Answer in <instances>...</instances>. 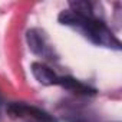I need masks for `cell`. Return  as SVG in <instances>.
Returning <instances> with one entry per match:
<instances>
[{
  "mask_svg": "<svg viewBox=\"0 0 122 122\" xmlns=\"http://www.w3.org/2000/svg\"><path fill=\"white\" fill-rule=\"evenodd\" d=\"M59 22L62 25L78 29L79 32H82L88 39H91L96 45L121 49L119 40L96 17H83V16L73 13L72 10H66V12H62L59 15Z\"/></svg>",
  "mask_w": 122,
  "mask_h": 122,
  "instance_id": "1",
  "label": "cell"
},
{
  "mask_svg": "<svg viewBox=\"0 0 122 122\" xmlns=\"http://www.w3.org/2000/svg\"><path fill=\"white\" fill-rule=\"evenodd\" d=\"M7 112L13 118H26L35 122H56L55 118H52L47 112L42 111L37 106L27 105V103H19V102L10 103L7 108Z\"/></svg>",
  "mask_w": 122,
  "mask_h": 122,
  "instance_id": "2",
  "label": "cell"
},
{
  "mask_svg": "<svg viewBox=\"0 0 122 122\" xmlns=\"http://www.w3.org/2000/svg\"><path fill=\"white\" fill-rule=\"evenodd\" d=\"M32 73L39 83L46 85V86L57 85V82H59V78L56 76V73L49 66H46L43 63H37V62L32 63Z\"/></svg>",
  "mask_w": 122,
  "mask_h": 122,
  "instance_id": "3",
  "label": "cell"
},
{
  "mask_svg": "<svg viewBox=\"0 0 122 122\" xmlns=\"http://www.w3.org/2000/svg\"><path fill=\"white\" fill-rule=\"evenodd\" d=\"M59 85H62L63 88L75 92V93H79V95H93L95 93V89H92L91 86L82 83L81 81L78 79H73L71 76H66V78H59Z\"/></svg>",
  "mask_w": 122,
  "mask_h": 122,
  "instance_id": "4",
  "label": "cell"
},
{
  "mask_svg": "<svg viewBox=\"0 0 122 122\" xmlns=\"http://www.w3.org/2000/svg\"><path fill=\"white\" fill-rule=\"evenodd\" d=\"M26 37H27V43H29V47L32 49V52H35L37 55H47V46H46L45 37L39 30H36V29L29 30Z\"/></svg>",
  "mask_w": 122,
  "mask_h": 122,
  "instance_id": "5",
  "label": "cell"
}]
</instances>
